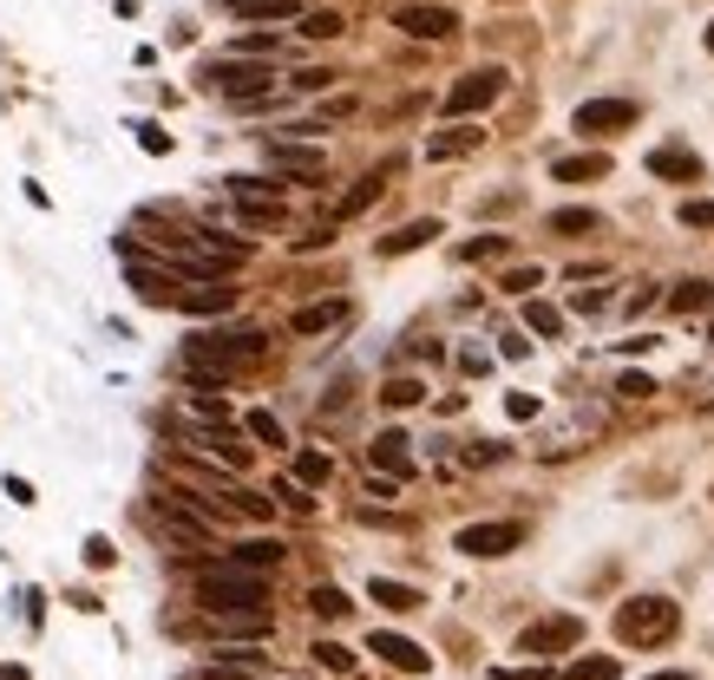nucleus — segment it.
Here are the masks:
<instances>
[{
    "label": "nucleus",
    "instance_id": "nucleus-15",
    "mask_svg": "<svg viewBox=\"0 0 714 680\" xmlns=\"http://www.w3.org/2000/svg\"><path fill=\"white\" fill-rule=\"evenodd\" d=\"M216 635H230V641H263L269 635V609H223L211 615Z\"/></svg>",
    "mask_w": 714,
    "mask_h": 680
},
{
    "label": "nucleus",
    "instance_id": "nucleus-43",
    "mask_svg": "<svg viewBox=\"0 0 714 680\" xmlns=\"http://www.w3.org/2000/svg\"><path fill=\"white\" fill-rule=\"evenodd\" d=\"M504 412H511V419H538V400H531V393H511Z\"/></svg>",
    "mask_w": 714,
    "mask_h": 680
},
{
    "label": "nucleus",
    "instance_id": "nucleus-20",
    "mask_svg": "<svg viewBox=\"0 0 714 680\" xmlns=\"http://www.w3.org/2000/svg\"><path fill=\"white\" fill-rule=\"evenodd\" d=\"M432 236H439V223H432V216H420V223H407V229L380 236V256H407V249H427Z\"/></svg>",
    "mask_w": 714,
    "mask_h": 680
},
{
    "label": "nucleus",
    "instance_id": "nucleus-40",
    "mask_svg": "<svg viewBox=\"0 0 714 680\" xmlns=\"http://www.w3.org/2000/svg\"><path fill=\"white\" fill-rule=\"evenodd\" d=\"M132 132H139V144L151 151V157H157V151H171V132H157V125H132Z\"/></svg>",
    "mask_w": 714,
    "mask_h": 680
},
{
    "label": "nucleus",
    "instance_id": "nucleus-10",
    "mask_svg": "<svg viewBox=\"0 0 714 680\" xmlns=\"http://www.w3.org/2000/svg\"><path fill=\"white\" fill-rule=\"evenodd\" d=\"M125 281L139 288L144 308H184V288H191V281H177V275H157V269H144V262H125Z\"/></svg>",
    "mask_w": 714,
    "mask_h": 680
},
{
    "label": "nucleus",
    "instance_id": "nucleus-28",
    "mask_svg": "<svg viewBox=\"0 0 714 680\" xmlns=\"http://www.w3.org/2000/svg\"><path fill=\"white\" fill-rule=\"evenodd\" d=\"M564 680H616V655H583L564 668Z\"/></svg>",
    "mask_w": 714,
    "mask_h": 680
},
{
    "label": "nucleus",
    "instance_id": "nucleus-33",
    "mask_svg": "<svg viewBox=\"0 0 714 680\" xmlns=\"http://www.w3.org/2000/svg\"><path fill=\"white\" fill-rule=\"evenodd\" d=\"M243 425H249V439H263V445H283V419H276V412H249Z\"/></svg>",
    "mask_w": 714,
    "mask_h": 680
},
{
    "label": "nucleus",
    "instance_id": "nucleus-3",
    "mask_svg": "<svg viewBox=\"0 0 714 680\" xmlns=\"http://www.w3.org/2000/svg\"><path fill=\"white\" fill-rule=\"evenodd\" d=\"M204 85L223 92V99H236V105H249V99H269L276 72H269V60H211L204 66Z\"/></svg>",
    "mask_w": 714,
    "mask_h": 680
},
{
    "label": "nucleus",
    "instance_id": "nucleus-41",
    "mask_svg": "<svg viewBox=\"0 0 714 680\" xmlns=\"http://www.w3.org/2000/svg\"><path fill=\"white\" fill-rule=\"evenodd\" d=\"M504 288H511V295H531V288H538V269H511L504 275Z\"/></svg>",
    "mask_w": 714,
    "mask_h": 680
},
{
    "label": "nucleus",
    "instance_id": "nucleus-26",
    "mask_svg": "<svg viewBox=\"0 0 714 680\" xmlns=\"http://www.w3.org/2000/svg\"><path fill=\"white\" fill-rule=\"evenodd\" d=\"M524 328H531V334H564V315H558V308H551V301H524Z\"/></svg>",
    "mask_w": 714,
    "mask_h": 680
},
{
    "label": "nucleus",
    "instance_id": "nucleus-44",
    "mask_svg": "<svg viewBox=\"0 0 714 680\" xmlns=\"http://www.w3.org/2000/svg\"><path fill=\"white\" fill-rule=\"evenodd\" d=\"M492 680H551V674H544V668L531 661V668H499V674H492Z\"/></svg>",
    "mask_w": 714,
    "mask_h": 680
},
{
    "label": "nucleus",
    "instance_id": "nucleus-49",
    "mask_svg": "<svg viewBox=\"0 0 714 680\" xmlns=\"http://www.w3.org/2000/svg\"><path fill=\"white\" fill-rule=\"evenodd\" d=\"M708 53H714V27H708Z\"/></svg>",
    "mask_w": 714,
    "mask_h": 680
},
{
    "label": "nucleus",
    "instance_id": "nucleus-5",
    "mask_svg": "<svg viewBox=\"0 0 714 680\" xmlns=\"http://www.w3.org/2000/svg\"><path fill=\"white\" fill-rule=\"evenodd\" d=\"M499 99H504V66H472L452 92H446V112L466 119V112H486V105H499Z\"/></svg>",
    "mask_w": 714,
    "mask_h": 680
},
{
    "label": "nucleus",
    "instance_id": "nucleus-2",
    "mask_svg": "<svg viewBox=\"0 0 714 680\" xmlns=\"http://www.w3.org/2000/svg\"><path fill=\"white\" fill-rule=\"evenodd\" d=\"M675 628H682V615L669 596H630L616 609V641H630V648H662Z\"/></svg>",
    "mask_w": 714,
    "mask_h": 680
},
{
    "label": "nucleus",
    "instance_id": "nucleus-18",
    "mask_svg": "<svg viewBox=\"0 0 714 680\" xmlns=\"http://www.w3.org/2000/svg\"><path fill=\"white\" fill-rule=\"evenodd\" d=\"M551 177H558V184H590V177H610V157H603V151H583V157H558V164H551Z\"/></svg>",
    "mask_w": 714,
    "mask_h": 680
},
{
    "label": "nucleus",
    "instance_id": "nucleus-35",
    "mask_svg": "<svg viewBox=\"0 0 714 680\" xmlns=\"http://www.w3.org/2000/svg\"><path fill=\"white\" fill-rule=\"evenodd\" d=\"M302 33H308V40H335V33H341V13H328V7H322V13H308V20H302Z\"/></svg>",
    "mask_w": 714,
    "mask_h": 680
},
{
    "label": "nucleus",
    "instance_id": "nucleus-21",
    "mask_svg": "<svg viewBox=\"0 0 714 680\" xmlns=\"http://www.w3.org/2000/svg\"><path fill=\"white\" fill-rule=\"evenodd\" d=\"M230 301H236V295H230L223 281H191V288H184V315H223Z\"/></svg>",
    "mask_w": 714,
    "mask_h": 680
},
{
    "label": "nucleus",
    "instance_id": "nucleus-17",
    "mask_svg": "<svg viewBox=\"0 0 714 680\" xmlns=\"http://www.w3.org/2000/svg\"><path fill=\"white\" fill-rule=\"evenodd\" d=\"M479 144H486L479 125H452V132L427 137V157H432V164H446V157H466V151H479Z\"/></svg>",
    "mask_w": 714,
    "mask_h": 680
},
{
    "label": "nucleus",
    "instance_id": "nucleus-16",
    "mask_svg": "<svg viewBox=\"0 0 714 680\" xmlns=\"http://www.w3.org/2000/svg\"><path fill=\"white\" fill-rule=\"evenodd\" d=\"M407 445H414L407 432H380V439L367 445V459H374V465H380V472H387V477H407V472H414V459H407Z\"/></svg>",
    "mask_w": 714,
    "mask_h": 680
},
{
    "label": "nucleus",
    "instance_id": "nucleus-24",
    "mask_svg": "<svg viewBox=\"0 0 714 680\" xmlns=\"http://www.w3.org/2000/svg\"><path fill=\"white\" fill-rule=\"evenodd\" d=\"M328 477H335L328 452H295V484H328Z\"/></svg>",
    "mask_w": 714,
    "mask_h": 680
},
{
    "label": "nucleus",
    "instance_id": "nucleus-22",
    "mask_svg": "<svg viewBox=\"0 0 714 680\" xmlns=\"http://www.w3.org/2000/svg\"><path fill=\"white\" fill-rule=\"evenodd\" d=\"M335 321H348V301H315V308H295V334H322V328H335Z\"/></svg>",
    "mask_w": 714,
    "mask_h": 680
},
{
    "label": "nucleus",
    "instance_id": "nucleus-8",
    "mask_svg": "<svg viewBox=\"0 0 714 680\" xmlns=\"http://www.w3.org/2000/svg\"><path fill=\"white\" fill-rule=\"evenodd\" d=\"M524 544V524H466L459 537H452V549H466V556H511V549Z\"/></svg>",
    "mask_w": 714,
    "mask_h": 680
},
{
    "label": "nucleus",
    "instance_id": "nucleus-4",
    "mask_svg": "<svg viewBox=\"0 0 714 680\" xmlns=\"http://www.w3.org/2000/svg\"><path fill=\"white\" fill-rule=\"evenodd\" d=\"M269 340L256 334V328H236V334H191L184 340V360H197V367H216V373H230V367H243V360H256Z\"/></svg>",
    "mask_w": 714,
    "mask_h": 680
},
{
    "label": "nucleus",
    "instance_id": "nucleus-36",
    "mask_svg": "<svg viewBox=\"0 0 714 680\" xmlns=\"http://www.w3.org/2000/svg\"><path fill=\"white\" fill-rule=\"evenodd\" d=\"M315 661H322V668H335V674H348V668H355V655H348L341 641H315Z\"/></svg>",
    "mask_w": 714,
    "mask_h": 680
},
{
    "label": "nucleus",
    "instance_id": "nucleus-42",
    "mask_svg": "<svg viewBox=\"0 0 714 680\" xmlns=\"http://www.w3.org/2000/svg\"><path fill=\"white\" fill-rule=\"evenodd\" d=\"M85 563L105 569V563H112V544H105V537H85Z\"/></svg>",
    "mask_w": 714,
    "mask_h": 680
},
{
    "label": "nucleus",
    "instance_id": "nucleus-37",
    "mask_svg": "<svg viewBox=\"0 0 714 680\" xmlns=\"http://www.w3.org/2000/svg\"><path fill=\"white\" fill-rule=\"evenodd\" d=\"M571 308H577V315H603V308H610V295H603V288H577Z\"/></svg>",
    "mask_w": 714,
    "mask_h": 680
},
{
    "label": "nucleus",
    "instance_id": "nucleus-13",
    "mask_svg": "<svg viewBox=\"0 0 714 680\" xmlns=\"http://www.w3.org/2000/svg\"><path fill=\"white\" fill-rule=\"evenodd\" d=\"M263 157H269L276 171H288V177H322V164H328V157H322L315 144H288V137H276V144H269Z\"/></svg>",
    "mask_w": 714,
    "mask_h": 680
},
{
    "label": "nucleus",
    "instance_id": "nucleus-6",
    "mask_svg": "<svg viewBox=\"0 0 714 680\" xmlns=\"http://www.w3.org/2000/svg\"><path fill=\"white\" fill-rule=\"evenodd\" d=\"M177 439H184L191 452H204V459H223L230 472H243V465H249V445H243L236 432H223V419H216V425H197V419H191Z\"/></svg>",
    "mask_w": 714,
    "mask_h": 680
},
{
    "label": "nucleus",
    "instance_id": "nucleus-25",
    "mask_svg": "<svg viewBox=\"0 0 714 680\" xmlns=\"http://www.w3.org/2000/svg\"><path fill=\"white\" fill-rule=\"evenodd\" d=\"M223 563H243V569H276V563H283V544H243V549H230Z\"/></svg>",
    "mask_w": 714,
    "mask_h": 680
},
{
    "label": "nucleus",
    "instance_id": "nucleus-39",
    "mask_svg": "<svg viewBox=\"0 0 714 680\" xmlns=\"http://www.w3.org/2000/svg\"><path fill=\"white\" fill-rule=\"evenodd\" d=\"M616 393H623V400H649V393H655V380H649V373H623V380H616Z\"/></svg>",
    "mask_w": 714,
    "mask_h": 680
},
{
    "label": "nucleus",
    "instance_id": "nucleus-45",
    "mask_svg": "<svg viewBox=\"0 0 714 680\" xmlns=\"http://www.w3.org/2000/svg\"><path fill=\"white\" fill-rule=\"evenodd\" d=\"M459 367H466V373H486V367H492V353H479V347H466V353H459Z\"/></svg>",
    "mask_w": 714,
    "mask_h": 680
},
{
    "label": "nucleus",
    "instance_id": "nucleus-27",
    "mask_svg": "<svg viewBox=\"0 0 714 680\" xmlns=\"http://www.w3.org/2000/svg\"><path fill=\"white\" fill-rule=\"evenodd\" d=\"M669 301H675L682 315H702V308H714V281H682Z\"/></svg>",
    "mask_w": 714,
    "mask_h": 680
},
{
    "label": "nucleus",
    "instance_id": "nucleus-1",
    "mask_svg": "<svg viewBox=\"0 0 714 680\" xmlns=\"http://www.w3.org/2000/svg\"><path fill=\"white\" fill-rule=\"evenodd\" d=\"M197 596H204V609L223 615V609H269V583H263V569H243V563H216L197 576Z\"/></svg>",
    "mask_w": 714,
    "mask_h": 680
},
{
    "label": "nucleus",
    "instance_id": "nucleus-29",
    "mask_svg": "<svg viewBox=\"0 0 714 680\" xmlns=\"http://www.w3.org/2000/svg\"><path fill=\"white\" fill-rule=\"evenodd\" d=\"M374 197H380V177H360L355 190L341 197V209H335V223H348V216H360V209L374 204Z\"/></svg>",
    "mask_w": 714,
    "mask_h": 680
},
{
    "label": "nucleus",
    "instance_id": "nucleus-48",
    "mask_svg": "<svg viewBox=\"0 0 714 680\" xmlns=\"http://www.w3.org/2000/svg\"><path fill=\"white\" fill-rule=\"evenodd\" d=\"M649 680H688V674H682V668H669V674H649Z\"/></svg>",
    "mask_w": 714,
    "mask_h": 680
},
{
    "label": "nucleus",
    "instance_id": "nucleus-7",
    "mask_svg": "<svg viewBox=\"0 0 714 680\" xmlns=\"http://www.w3.org/2000/svg\"><path fill=\"white\" fill-rule=\"evenodd\" d=\"M577 641H583V621H577V615H544V621H531V628L518 635V648L538 655V661H544V655H564Z\"/></svg>",
    "mask_w": 714,
    "mask_h": 680
},
{
    "label": "nucleus",
    "instance_id": "nucleus-31",
    "mask_svg": "<svg viewBox=\"0 0 714 680\" xmlns=\"http://www.w3.org/2000/svg\"><path fill=\"white\" fill-rule=\"evenodd\" d=\"M308 609L322 615V621H341V615L355 609V602H348V596H341V589H328V583H322V589H315V596H308Z\"/></svg>",
    "mask_w": 714,
    "mask_h": 680
},
{
    "label": "nucleus",
    "instance_id": "nucleus-47",
    "mask_svg": "<svg viewBox=\"0 0 714 680\" xmlns=\"http://www.w3.org/2000/svg\"><path fill=\"white\" fill-rule=\"evenodd\" d=\"M0 680H27V668H0Z\"/></svg>",
    "mask_w": 714,
    "mask_h": 680
},
{
    "label": "nucleus",
    "instance_id": "nucleus-32",
    "mask_svg": "<svg viewBox=\"0 0 714 680\" xmlns=\"http://www.w3.org/2000/svg\"><path fill=\"white\" fill-rule=\"evenodd\" d=\"M380 400H387V406H420V400H427V387L400 373V380H387V393H380Z\"/></svg>",
    "mask_w": 714,
    "mask_h": 680
},
{
    "label": "nucleus",
    "instance_id": "nucleus-11",
    "mask_svg": "<svg viewBox=\"0 0 714 680\" xmlns=\"http://www.w3.org/2000/svg\"><path fill=\"white\" fill-rule=\"evenodd\" d=\"M367 655H380V661H387V668H400V674H427V668H432V655L420 648V641H407V635H387V628L367 641Z\"/></svg>",
    "mask_w": 714,
    "mask_h": 680
},
{
    "label": "nucleus",
    "instance_id": "nucleus-23",
    "mask_svg": "<svg viewBox=\"0 0 714 680\" xmlns=\"http://www.w3.org/2000/svg\"><path fill=\"white\" fill-rule=\"evenodd\" d=\"M236 20H288L295 13V0H223Z\"/></svg>",
    "mask_w": 714,
    "mask_h": 680
},
{
    "label": "nucleus",
    "instance_id": "nucleus-14",
    "mask_svg": "<svg viewBox=\"0 0 714 680\" xmlns=\"http://www.w3.org/2000/svg\"><path fill=\"white\" fill-rule=\"evenodd\" d=\"M649 171L669 177V184H695V177H702V157L682 151V144H655V151H649Z\"/></svg>",
    "mask_w": 714,
    "mask_h": 680
},
{
    "label": "nucleus",
    "instance_id": "nucleus-46",
    "mask_svg": "<svg viewBox=\"0 0 714 680\" xmlns=\"http://www.w3.org/2000/svg\"><path fill=\"white\" fill-rule=\"evenodd\" d=\"M204 680H263V674H204Z\"/></svg>",
    "mask_w": 714,
    "mask_h": 680
},
{
    "label": "nucleus",
    "instance_id": "nucleus-38",
    "mask_svg": "<svg viewBox=\"0 0 714 680\" xmlns=\"http://www.w3.org/2000/svg\"><path fill=\"white\" fill-rule=\"evenodd\" d=\"M459 256H466V262H486V256H504V236H479V243H466Z\"/></svg>",
    "mask_w": 714,
    "mask_h": 680
},
{
    "label": "nucleus",
    "instance_id": "nucleus-19",
    "mask_svg": "<svg viewBox=\"0 0 714 680\" xmlns=\"http://www.w3.org/2000/svg\"><path fill=\"white\" fill-rule=\"evenodd\" d=\"M367 596H374V602H380L387 615H414L420 602H427L420 589H407V583H387V576H374V583H367Z\"/></svg>",
    "mask_w": 714,
    "mask_h": 680
},
{
    "label": "nucleus",
    "instance_id": "nucleus-50",
    "mask_svg": "<svg viewBox=\"0 0 714 680\" xmlns=\"http://www.w3.org/2000/svg\"><path fill=\"white\" fill-rule=\"evenodd\" d=\"M708 340H714V334H708Z\"/></svg>",
    "mask_w": 714,
    "mask_h": 680
},
{
    "label": "nucleus",
    "instance_id": "nucleus-9",
    "mask_svg": "<svg viewBox=\"0 0 714 680\" xmlns=\"http://www.w3.org/2000/svg\"><path fill=\"white\" fill-rule=\"evenodd\" d=\"M583 137H610V132H630L636 125V105L630 99H590V105H577V119H571Z\"/></svg>",
    "mask_w": 714,
    "mask_h": 680
},
{
    "label": "nucleus",
    "instance_id": "nucleus-12",
    "mask_svg": "<svg viewBox=\"0 0 714 680\" xmlns=\"http://www.w3.org/2000/svg\"><path fill=\"white\" fill-rule=\"evenodd\" d=\"M400 33H414V40H452L459 13L452 7H400Z\"/></svg>",
    "mask_w": 714,
    "mask_h": 680
},
{
    "label": "nucleus",
    "instance_id": "nucleus-30",
    "mask_svg": "<svg viewBox=\"0 0 714 680\" xmlns=\"http://www.w3.org/2000/svg\"><path fill=\"white\" fill-rule=\"evenodd\" d=\"M551 229L558 236H590L596 229V209H551Z\"/></svg>",
    "mask_w": 714,
    "mask_h": 680
},
{
    "label": "nucleus",
    "instance_id": "nucleus-34",
    "mask_svg": "<svg viewBox=\"0 0 714 680\" xmlns=\"http://www.w3.org/2000/svg\"><path fill=\"white\" fill-rule=\"evenodd\" d=\"M675 223H682V229H714V204H702V197H688V204L675 209Z\"/></svg>",
    "mask_w": 714,
    "mask_h": 680
}]
</instances>
